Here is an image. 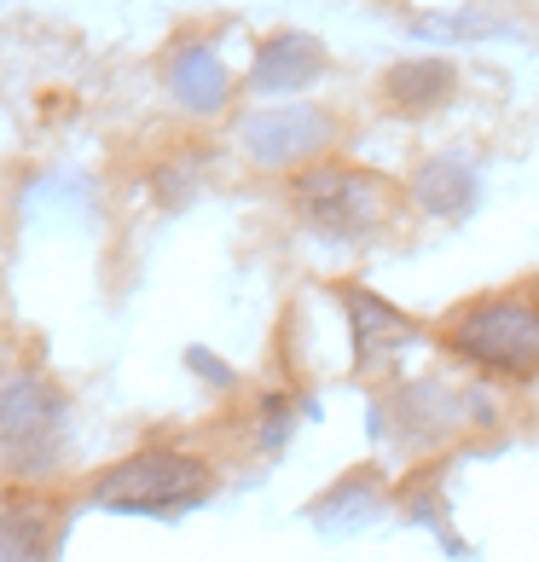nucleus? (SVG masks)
<instances>
[{
  "label": "nucleus",
  "mask_w": 539,
  "mask_h": 562,
  "mask_svg": "<svg viewBox=\"0 0 539 562\" xmlns=\"http://www.w3.org/2000/svg\"><path fill=\"white\" fill-rule=\"evenodd\" d=\"M210 482H215L210 464H198L192 452L151 447V452H134L116 470L99 475L93 505H105V510H186L210 493Z\"/></svg>",
  "instance_id": "nucleus-3"
},
{
  "label": "nucleus",
  "mask_w": 539,
  "mask_h": 562,
  "mask_svg": "<svg viewBox=\"0 0 539 562\" xmlns=\"http://www.w3.org/2000/svg\"><path fill=\"white\" fill-rule=\"evenodd\" d=\"M58 429H65V394L35 371L0 383V464L12 470H41L58 452Z\"/></svg>",
  "instance_id": "nucleus-4"
},
{
  "label": "nucleus",
  "mask_w": 539,
  "mask_h": 562,
  "mask_svg": "<svg viewBox=\"0 0 539 562\" xmlns=\"http://www.w3.org/2000/svg\"><path fill=\"white\" fill-rule=\"evenodd\" d=\"M412 203L429 215V221H464L475 210V192H482V180L464 157H429L418 175H412Z\"/></svg>",
  "instance_id": "nucleus-9"
},
{
  "label": "nucleus",
  "mask_w": 539,
  "mask_h": 562,
  "mask_svg": "<svg viewBox=\"0 0 539 562\" xmlns=\"http://www.w3.org/2000/svg\"><path fill=\"white\" fill-rule=\"evenodd\" d=\"M290 198H296L307 233L330 244H366L389 233L401 215V186L371 169H348V162H302L290 180Z\"/></svg>",
  "instance_id": "nucleus-2"
},
{
  "label": "nucleus",
  "mask_w": 539,
  "mask_h": 562,
  "mask_svg": "<svg viewBox=\"0 0 539 562\" xmlns=\"http://www.w3.org/2000/svg\"><path fill=\"white\" fill-rule=\"evenodd\" d=\"M441 342L482 378H539V279L487 290L447 319Z\"/></svg>",
  "instance_id": "nucleus-1"
},
{
  "label": "nucleus",
  "mask_w": 539,
  "mask_h": 562,
  "mask_svg": "<svg viewBox=\"0 0 539 562\" xmlns=\"http://www.w3.org/2000/svg\"><path fill=\"white\" fill-rule=\"evenodd\" d=\"M337 296H343V307H348V330H355V360H360L366 371L389 366L401 348L418 342V325H412L395 302L371 296V290H360V284H337Z\"/></svg>",
  "instance_id": "nucleus-6"
},
{
  "label": "nucleus",
  "mask_w": 539,
  "mask_h": 562,
  "mask_svg": "<svg viewBox=\"0 0 539 562\" xmlns=\"http://www.w3.org/2000/svg\"><path fill=\"white\" fill-rule=\"evenodd\" d=\"M452 65L447 58H401V65L383 70V99L395 105L401 116H429L435 105L452 99Z\"/></svg>",
  "instance_id": "nucleus-10"
},
{
  "label": "nucleus",
  "mask_w": 539,
  "mask_h": 562,
  "mask_svg": "<svg viewBox=\"0 0 539 562\" xmlns=\"http://www.w3.org/2000/svg\"><path fill=\"white\" fill-rule=\"evenodd\" d=\"M325 76V41L302 35V30H279L261 41L256 65H250V93L279 99V93H302Z\"/></svg>",
  "instance_id": "nucleus-7"
},
{
  "label": "nucleus",
  "mask_w": 539,
  "mask_h": 562,
  "mask_svg": "<svg viewBox=\"0 0 539 562\" xmlns=\"http://www.w3.org/2000/svg\"><path fill=\"white\" fill-rule=\"evenodd\" d=\"M319 505H343V510H319L314 522L319 528H330V533H348V528H360L371 510H378V475L371 470H360V475H348V482L330 493V498H319Z\"/></svg>",
  "instance_id": "nucleus-12"
},
{
  "label": "nucleus",
  "mask_w": 539,
  "mask_h": 562,
  "mask_svg": "<svg viewBox=\"0 0 539 562\" xmlns=\"http://www.w3.org/2000/svg\"><path fill=\"white\" fill-rule=\"evenodd\" d=\"M238 134L261 169H302L337 139V122L319 105H279V111H256Z\"/></svg>",
  "instance_id": "nucleus-5"
},
{
  "label": "nucleus",
  "mask_w": 539,
  "mask_h": 562,
  "mask_svg": "<svg viewBox=\"0 0 539 562\" xmlns=\"http://www.w3.org/2000/svg\"><path fill=\"white\" fill-rule=\"evenodd\" d=\"M452 406H464V401L447 383H406L395 394V429L406 435V441H418L424 429L441 435V429H452Z\"/></svg>",
  "instance_id": "nucleus-11"
},
{
  "label": "nucleus",
  "mask_w": 539,
  "mask_h": 562,
  "mask_svg": "<svg viewBox=\"0 0 539 562\" xmlns=\"http://www.w3.org/2000/svg\"><path fill=\"white\" fill-rule=\"evenodd\" d=\"M169 93L192 116H215V111H226V99H233V76H226V65L215 58V47L186 41L169 58Z\"/></svg>",
  "instance_id": "nucleus-8"
}]
</instances>
